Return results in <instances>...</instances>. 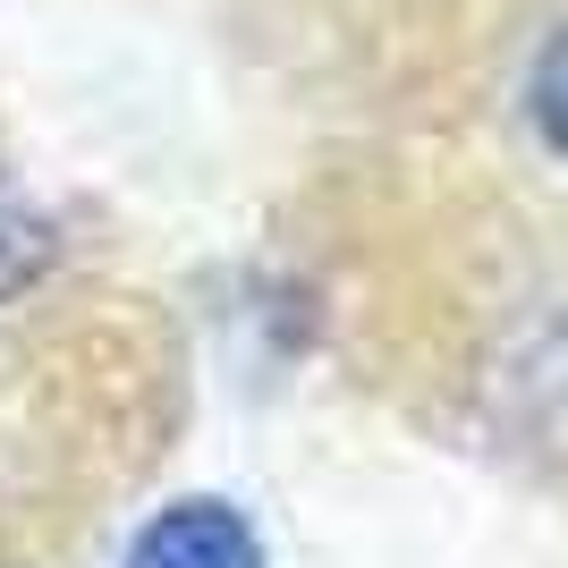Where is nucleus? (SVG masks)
<instances>
[{"mask_svg":"<svg viewBox=\"0 0 568 568\" xmlns=\"http://www.w3.org/2000/svg\"><path fill=\"white\" fill-rule=\"evenodd\" d=\"M43 255H51L43 213H34V204H26L9 179H0V297H18V288L43 281Z\"/></svg>","mask_w":568,"mask_h":568,"instance_id":"2","label":"nucleus"},{"mask_svg":"<svg viewBox=\"0 0 568 568\" xmlns=\"http://www.w3.org/2000/svg\"><path fill=\"white\" fill-rule=\"evenodd\" d=\"M128 568H263V535L246 509L195 493V500H170L128 544Z\"/></svg>","mask_w":568,"mask_h":568,"instance_id":"1","label":"nucleus"},{"mask_svg":"<svg viewBox=\"0 0 568 568\" xmlns=\"http://www.w3.org/2000/svg\"><path fill=\"white\" fill-rule=\"evenodd\" d=\"M526 111H535V128H544L551 153H568V34H551V43L535 51V69H526Z\"/></svg>","mask_w":568,"mask_h":568,"instance_id":"3","label":"nucleus"}]
</instances>
